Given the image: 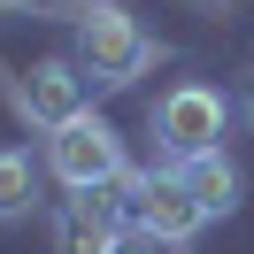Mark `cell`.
Returning <instances> with one entry per match:
<instances>
[{
    "instance_id": "obj_1",
    "label": "cell",
    "mask_w": 254,
    "mask_h": 254,
    "mask_svg": "<svg viewBox=\"0 0 254 254\" xmlns=\"http://www.w3.org/2000/svg\"><path fill=\"white\" fill-rule=\"evenodd\" d=\"M77 69H85V85L116 93V85H131V77L154 69V39H146L116 0H85L77 8Z\"/></svg>"
},
{
    "instance_id": "obj_2",
    "label": "cell",
    "mask_w": 254,
    "mask_h": 254,
    "mask_svg": "<svg viewBox=\"0 0 254 254\" xmlns=\"http://www.w3.org/2000/svg\"><path fill=\"white\" fill-rule=\"evenodd\" d=\"M116 192H124V216L139 223V231H154L162 247H185V239L208 223L200 200L185 192V177H177V170H146V177L124 170V177H116Z\"/></svg>"
},
{
    "instance_id": "obj_3",
    "label": "cell",
    "mask_w": 254,
    "mask_h": 254,
    "mask_svg": "<svg viewBox=\"0 0 254 254\" xmlns=\"http://www.w3.org/2000/svg\"><path fill=\"white\" fill-rule=\"evenodd\" d=\"M47 162H54V177H62L69 192H108L116 177H124V139H116V124H100V116L85 108L77 124H62L47 139Z\"/></svg>"
},
{
    "instance_id": "obj_4",
    "label": "cell",
    "mask_w": 254,
    "mask_h": 254,
    "mask_svg": "<svg viewBox=\"0 0 254 254\" xmlns=\"http://www.w3.org/2000/svg\"><path fill=\"white\" fill-rule=\"evenodd\" d=\"M223 124H231V108H223L216 85H177V93H162V108H154V139H162L170 162L223 146Z\"/></svg>"
},
{
    "instance_id": "obj_5",
    "label": "cell",
    "mask_w": 254,
    "mask_h": 254,
    "mask_svg": "<svg viewBox=\"0 0 254 254\" xmlns=\"http://www.w3.org/2000/svg\"><path fill=\"white\" fill-rule=\"evenodd\" d=\"M16 100H23V116L47 124V131L77 124V116H85V69H77V54H47V62H31L23 85H16Z\"/></svg>"
},
{
    "instance_id": "obj_6",
    "label": "cell",
    "mask_w": 254,
    "mask_h": 254,
    "mask_svg": "<svg viewBox=\"0 0 254 254\" xmlns=\"http://www.w3.org/2000/svg\"><path fill=\"white\" fill-rule=\"evenodd\" d=\"M124 223L131 216H124V200H116V185L108 192H69L62 216H54V254H108Z\"/></svg>"
},
{
    "instance_id": "obj_7",
    "label": "cell",
    "mask_w": 254,
    "mask_h": 254,
    "mask_svg": "<svg viewBox=\"0 0 254 254\" xmlns=\"http://www.w3.org/2000/svg\"><path fill=\"white\" fill-rule=\"evenodd\" d=\"M177 177H185V192L200 200V216L208 223H223L239 208V192H247V177H239V162L223 154V146H208V154H185V162H170Z\"/></svg>"
},
{
    "instance_id": "obj_8",
    "label": "cell",
    "mask_w": 254,
    "mask_h": 254,
    "mask_svg": "<svg viewBox=\"0 0 254 254\" xmlns=\"http://www.w3.org/2000/svg\"><path fill=\"white\" fill-rule=\"evenodd\" d=\"M31 200H39L31 154H23V146H0V223H8V216H31Z\"/></svg>"
},
{
    "instance_id": "obj_9",
    "label": "cell",
    "mask_w": 254,
    "mask_h": 254,
    "mask_svg": "<svg viewBox=\"0 0 254 254\" xmlns=\"http://www.w3.org/2000/svg\"><path fill=\"white\" fill-rule=\"evenodd\" d=\"M108 254H162V239H154V231H139V223H124Z\"/></svg>"
},
{
    "instance_id": "obj_10",
    "label": "cell",
    "mask_w": 254,
    "mask_h": 254,
    "mask_svg": "<svg viewBox=\"0 0 254 254\" xmlns=\"http://www.w3.org/2000/svg\"><path fill=\"white\" fill-rule=\"evenodd\" d=\"M0 8H39V0H0Z\"/></svg>"
},
{
    "instance_id": "obj_11",
    "label": "cell",
    "mask_w": 254,
    "mask_h": 254,
    "mask_svg": "<svg viewBox=\"0 0 254 254\" xmlns=\"http://www.w3.org/2000/svg\"><path fill=\"white\" fill-rule=\"evenodd\" d=\"M247 116H254V77H247Z\"/></svg>"
},
{
    "instance_id": "obj_12",
    "label": "cell",
    "mask_w": 254,
    "mask_h": 254,
    "mask_svg": "<svg viewBox=\"0 0 254 254\" xmlns=\"http://www.w3.org/2000/svg\"><path fill=\"white\" fill-rule=\"evenodd\" d=\"M208 8H216V0H208Z\"/></svg>"
}]
</instances>
